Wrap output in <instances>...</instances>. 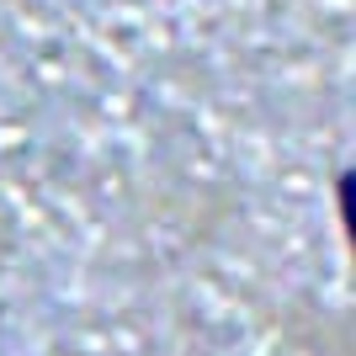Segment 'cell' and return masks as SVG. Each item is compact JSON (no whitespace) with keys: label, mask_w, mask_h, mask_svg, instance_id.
I'll use <instances>...</instances> for the list:
<instances>
[{"label":"cell","mask_w":356,"mask_h":356,"mask_svg":"<svg viewBox=\"0 0 356 356\" xmlns=\"http://www.w3.org/2000/svg\"><path fill=\"white\" fill-rule=\"evenodd\" d=\"M346 356H356V341H351V346H346Z\"/></svg>","instance_id":"6da1fadb"}]
</instances>
